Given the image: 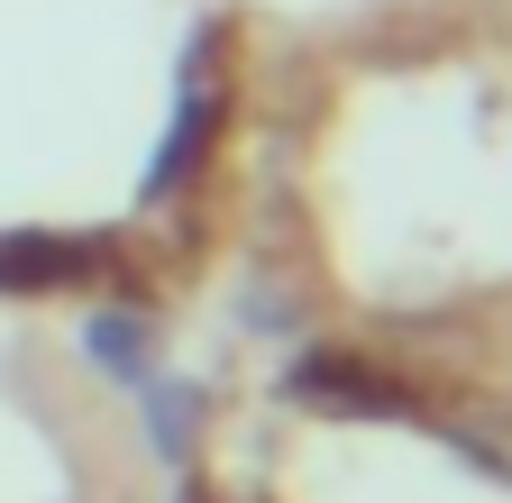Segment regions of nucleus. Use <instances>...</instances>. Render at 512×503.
I'll return each instance as SVG.
<instances>
[{
  "instance_id": "nucleus-3",
  "label": "nucleus",
  "mask_w": 512,
  "mask_h": 503,
  "mask_svg": "<svg viewBox=\"0 0 512 503\" xmlns=\"http://www.w3.org/2000/svg\"><path fill=\"white\" fill-rule=\"evenodd\" d=\"M293 394L311 403V412H394V394L375 385V375H357V366H339V357H311L302 375H293Z\"/></svg>"
},
{
  "instance_id": "nucleus-2",
  "label": "nucleus",
  "mask_w": 512,
  "mask_h": 503,
  "mask_svg": "<svg viewBox=\"0 0 512 503\" xmlns=\"http://www.w3.org/2000/svg\"><path fill=\"white\" fill-rule=\"evenodd\" d=\"M211 119H220V101H211V83H202V74H192V92H183V110H174V138H165V147H156V165H147V193H174V183L202 165Z\"/></svg>"
},
{
  "instance_id": "nucleus-5",
  "label": "nucleus",
  "mask_w": 512,
  "mask_h": 503,
  "mask_svg": "<svg viewBox=\"0 0 512 503\" xmlns=\"http://www.w3.org/2000/svg\"><path fill=\"white\" fill-rule=\"evenodd\" d=\"M147 412H156V449L183 458V430H192V394L183 385H147Z\"/></svg>"
},
{
  "instance_id": "nucleus-4",
  "label": "nucleus",
  "mask_w": 512,
  "mask_h": 503,
  "mask_svg": "<svg viewBox=\"0 0 512 503\" xmlns=\"http://www.w3.org/2000/svg\"><path fill=\"white\" fill-rule=\"evenodd\" d=\"M83 348H92V366L128 375V385H147V321H138V311H92Z\"/></svg>"
},
{
  "instance_id": "nucleus-1",
  "label": "nucleus",
  "mask_w": 512,
  "mask_h": 503,
  "mask_svg": "<svg viewBox=\"0 0 512 503\" xmlns=\"http://www.w3.org/2000/svg\"><path fill=\"white\" fill-rule=\"evenodd\" d=\"M83 275H101V238H55V229L0 238V293H64Z\"/></svg>"
}]
</instances>
